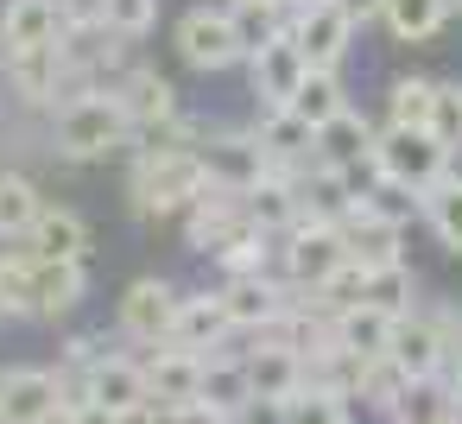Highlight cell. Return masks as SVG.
Listing matches in <instances>:
<instances>
[{
    "label": "cell",
    "mask_w": 462,
    "mask_h": 424,
    "mask_svg": "<svg viewBox=\"0 0 462 424\" xmlns=\"http://www.w3.org/2000/svg\"><path fill=\"white\" fill-rule=\"evenodd\" d=\"M443 411H456L443 373H437V380H405V392H399V405H393V424H430V418H443Z\"/></svg>",
    "instance_id": "d6a6232c"
},
{
    "label": "cell",
    "mask_w": 462,
    "mask_h": 424,
    "mask_svg": "<svg viewBox=\"0 0 462 424\" xmlns=\"http://www.w3.org/2000/svg\"><path fill=\"white\" fill-rule=\"evenodd\" d=\"M178 310H184V298L165 279H134L127 298H121V329L146 348H165L178 336Z\"/></svg>",
    "instance_id": "30bf717a"
},
{
    "label": "cell",
    "mask_w": 462,
    "mask_h": 424,
    "mask_svg": "<svg viewBox=\"0 0 462 424\" xmlns=\"http://www.w3.org/2000/svg\"><path fill=\"white\" fill-rule=\"evenodd\" d=\"M374 178L405 190L411 203H424L443 178H449V146L430 127H386L374 146Z\"/></svg>",
    "instance_id": "3957f363"
},
{
    "label": "cell",
    "mask_w": 462,
    "mask_h": 424,
    "mask_svg": "<svg viewBox=\"0 0 462 424\" xmlns=\"http://www.w3.org/2000/svg\"><path fill=\"white\" fill-rule=\"evenodd\" d=\"M0 64H7V45H0Z\"/></svg>",
    "instance_id": "681fc988"
},
{
    "label": "cell",
    "mask_w": 462,
    "mask_h": 424,
    "mask_svg": "<svg viewBox=\"0 0 462 424\" xmlns=\"http://www.w3.org/2000/svg\"><path fill=\"white\" fill-rule=\"evenodd\" d=\"M134 209L140 216H178L190 209L203 190H209V171H203V152L197 146H152L134 159Z\"/></svg>",
    "instance_id": "6da1fadb"
},
{
    "label": "cell",
    "mask_w": 462,
    "mask_h": 424,
    "mask_svg": "<svg viewBox=\"0 0 462 424\" xmlns=\"http://www.w3.org/2000/svg\"><path fill=\"white\" fill-rule=\"evenodd\" d=\"M203 171H209V184L216 190H235V197H247L260 178H273V159H266V146H260V134H203Z\"/></svg>",
    "instance_id": "52a82bcc"
},
{
    "label": "cell",
    "mask_w": 462,
    "mask_h": 424,
    "mask_svg": "<svg viewBox=\"0 0 462 424\" xmlns=\"http://www.w3.org/2000/svg\"><path fill=\"white\" fill-rule=\"evenodd\" d=\"M443 7H449V14H462V0H443Z\"/></svg>",
    "instance_id": "c3c4849f"
},
{
    "label": "cell",
    "mask_w": 462,
    "mask_h": 424,
    "mask_svg": "<svg viewBox=\"0 0 462 424\" xmlns=\"http://www.w3.org/2000/svg\"><path fill=\"white\" fill-rule=\"evenodd\" d=\"M39 216H45L39 184L20 178V171H0V241H26L39 228Z\"/></svg>",
    "instance_id": "484cf974"
},
{
    "label": "cell",
    "mask_w": 462,
    "mask_h": 424,
    "mask_svg": "<svg viewBox=\"0 0 462 424\" xmlns=\"http://www.w3.org/2000/svg\"><path fill=\"white\" fill-rule=\"evenodd\" d=\"M115 102L127 108V121H134V134H146V127H165V121H178V89L159 77V70H127L121 83H115Z\"/></svg>",
    "instance_id": "2e32d148"
},
{
    "label": "cell",
    "mask_w": 462,
    "mask_h": 424,
    "mask_svg": "<svg viewBox=\"0 0 462 424\" xmlns=\"http://www.w3.org/2000/svg\"><path fill=\"white\" fill-rule=\"evenodd\" d=\"M235 336V323H228V304H222V291H197V298H184V310H178V348H197V355H216L222 342Z\"/></svg>",
    "instance_id": "ffe728a7"
},
{
    "label": "cell",
    "mask_w": 462,
    "mask_h": 424,
    "mask_svg": "<svg viewBox=\"0 0 462 424\" xmlns=\"http://www.w3.org/2000/svg\"><path fill=\"white\" fill-rule=\"evenodd\" d=\"M260 146H266L273 171H304V165L323 159V152H317V127H310L298 108H266V121H260Z\"/></svg>",
    "instance_id": "5bb4252c"
},
{
    "label": "cell",
    "mask_w": 462,
    "mask_h": 424,
    "mask_svg": "<svg viewBox=\"0 0 462 424\" xmlns=\"http://www.w3.org/2000/svg\"><path fill=\"white\" fill-rule=\"evenodd\" d=\"M393 310H380V304H348V310H336V342L348 348V355H361V361H380L386 348H393Z\"/></svg>",
    "instance_id": "603a6c76"
},
{
    "label": "cell",
    "mask_w": 462,
    "mask_h": 424,
    "mask_svg": "<svg viewBox=\"0 0 462 424\" xmlns=\"http://www.w3.org/2000/svg\"><path fill=\"white\" fill-rule=\"evenodd\" d=\"M279 241H285V247H279L285 279H291L298 291H323V285L348 266V241H342L336 222H298V228L279 235Z\"/></svg>",
    "instance_id": "277c9868"
},
{
    "label": "cell",
    "mask_w": 462,
    "mask_h": 424,
    "mask_svg": "<svg viewBox=\"0 0 462 424\" xmlns=\"http://www.w3.org/2000/svg\"><path fill=\"white\" fill-rule=\"evenodd\" d=\"M121 424H171V405H159V399H146V405H134V411H121Z\"/></svg>",
    "instance_id": "7bdbcfd3"
},
{
    "label": "cell",
    "mask_w": 462,
    "mask_h": 424,
    "mask_svg": "<svg viewBox=\"0 0 462 424\" xmlns=\"http://www.w3.org/2000/svg\"><path fill=\"white\" fill-rule=\"evenodd\" d=\"M430 102H437V83L399 77L386 89V127H430Z\"/></svg>",
    "instance_id": "1f68e13d"
},
{
    "label": "cell",
    "mask_w": 462,
    "mask_h": 424,
    "mask_svg": "<svg viewBox=\"0 0 462 424\" xmlns=\"http://www.w3.org/2000/svg\"><path fill=\"white\" fill-rule=\"evenodd\" d=\"M247 77H254V96H260L266 108H291L298 89H304V77H310V58H304V45H298L291 32H279V39H266V45L247 58Z\"/></svg>",
    "instance_id": "9c48e42d"
},
{
    "label": "cell",
    "mask_w": 462,
    "mask_h": 424,
    "mask_svg": "<svg viewBox=\"0 0 462 424\" xmlns=\"http://www.w3.org/2000/svg\"><path fill=\"white\" fill-rule=\"evenodd\" d=\"M430 134L456 152L462 146V83H437V102H430Z\"/></svg>",
    "instance_id": "74e56055"
},
{
    "label": "cell",
    "mask_w": 462,
    "mask_h": 424,
    "mask_svg": "<svg viewBox=\"0 0 462 424\" xmlns=\"http://www.w3.org/2000/svg\"><path fill=\"white\" fill-rule=\"evenodd\" d=\"M386 32L399 39V45H424V39H437L443 32V20H449V7L443 0H386Z\"/></svg>",
    "instance_id": "4316f807"
},
{
    "label": "cell",
    "mask_w": 462,
    "mask_h": 424,
    "mask_svg": "<svg viewBox=\"0 0 462 424\" xmlns=\"http://www.w3.org/2000/svg\"><path fill=\"white\" fill-rule=\"evenodd\" d=\"M411 380H437L443 367H449V355H443V342H437V329H430V317L424 310H405L399 323H393V348H386Z\"/></svg>",
    "instance_id": "d6986e66"
},
{
    "label": "cell",
    "mask_w": 462,
    "mask_h": 424,
    "mask_svg": "<svg viewBox=\"0 0 462 424\" xmlns=\"http://www.w3.org/2000/svg\"><path fill=\"white\" fill-rule=\"evenodd\" d=\"M32 272H39V253L26 241L14 253H0V310L7 317H32Z\"/></svg>",
    "instance_id": "f1b7e54d"
},
{
    "label": "cell",
    "mask_w": 462,
    "mask_h": 424,
    "mask_svg": "<svg viewBox=\"0 0 462 424\" xmlns=\"http://www.w3.org/2000/svg\"><path fill=\"white\" fill-rule=\"evenodd\" d=\"M374 146H380V134H374L367 115H355V108H342L329 127H317V152H323V165H336V171H374Z\"/></svg>",
    "instance_id": "e0dca14e"
},
{
    "label": "cell",
    "mask_w": 462,
    "mask_h": 424,
    "mask_svg": "<svg viewBox=\"0 0 462 424\" xmlns=\"http://www.w3.org/2000/svg\"><path fill=\"white\" fill-rule=\"evenodd\" d=\"M0 317H7V310H0Z\"/></svg>",
    "instance_id": "f907efd6"
},
{
    "label": "cell",
    "mask_w": 462,
    "mask_h": 424,
    "mask_svg": "<svg viewBox=\"0 0 462 424\" xmlns=\"http://www.w3.org/2000/svg\"><path fill=\"white\" fill-rule=\"evenodd\" d=\"M342 14H355V20H380L386 14V0H336Z\"/></svg>",
    "instance_id": "ee69618b"
},
{
    "label": "cell",
    "mask_w": 462,
    "mask_h": 424,
    "mask_svg": "<svg viewBox=\"0 0 462 424\" xmlns=\"http://www.w3.org/2000/svg\"><path fill=\"white\" fill-rule=\"evenodd\" d=\"M430 424H462V411H443V418H430Z\"/></svg>",
    "instance_id": "7dc6e473"
},
{
    "label": "cell",
    "mask_w": 462,
    "mask_h": 424,
    "mask_svg": "<svg viewBox=\"0 0 462 424\" xmlns=\"http://www.w3.org/2000/svg\"><path fill=\"white\" fill-rule=\"evenodd\" d=\"M171 424H235V411H222V405H209V399H190V405L171 411Z\"/></svg>",
    "instance_id": "ab89813d"
},
{
    "label": "cell",
    "mask_w": 462,
    "mask_h": 424,
    "mask_svg": "<svg viewBox=\"0 0 462 424\" xmlns=\"http://www.w3.org/2000/svg\"><path fill=\"white\" fill-rule=\"evenodd\" d=\"M241 361H247L254 399H291L298 386H310V361H304V348H291V342H254Z\"/></svg>",
    "instance_id": "8fae6325"
},
{
    "label": "cell",
    "mask_w": 462,
    "mask_h": 424,
    "mask_svg": "<svg viewBox=\"0 0 462 424\" xmlns=\"http://www.w3.org/2000/svg\"><path fill=\"white\" fill-rule=\"evenodd\" d=\"M203 399L209 405H222V411H241L247 399H254V386H247V361L241 355H203Z\"/></svg>",
    "instance_id": "83f0119b"
},
{
    "label": "cell",
    "mask_w": 462,
    "mask_h": 424,
    "mask_svg": "<svg viewBox=\"0 0 462 424\" xmlns=\"http://www.w3.org/2000/svg\"><path fill=\"white\" fill-rule=\"evenodd\" d=\"M83 291H89L83 260H39V272H32V317H64V310L83 304Z\"/></svg>",
    "instance_id": "7402d4cb"
},
{
    "label": "cell",
    "mask_w": 462,
    "mask_h": 424,
    "mask_svg": "<svg viewBox=\"0 0 462 424\" xmlns=\"http://www.w3.org/2000/svg\"><path fill=\"white\" fill-rule=\"evenodd\" d=\"M418 209H424L430 235H437V241H443L449 253H462V178L449 171V178H443V184H437V190H430V197L418 203Z\"/></svg>",
    "instance_id": "f546056e"
},
{
    "label": "cell",
    "mask_w": 462,
    "mask_h": 424,
    "mask_svg": "<svg viewBox=\"0 0 462 424\" xmlns=\"http://www.w3.org/2000/svg\"><path fill=\"white\" fill-rule=\"evenodd\" d=\"M235 424H285V399H247L235 411Z\"/></svg>",
    "instance_id": "60d3db41"
},
{
    "label": "cell",
    "mask_w": 462,
    "mask_h": 424,
    "mask_svg": "<svg viewBox=\"0 0 462 424\" xmlns=\"http://www.w3.org/2000/svg\"><path fill=\"white\" fill-rule=\"evenodd\" d=\"M273 7H279V14H298V7H304V0H273Z\"/></svg>",
    "instance_id": "bcb514c9"
},
{
    "label": "cell",
    "mask_w": 462,
    "mask_h": 424,
    "mask_svg": "<svg viewBox=\"0 0 462 424\" xmlns=\"http://www.w3.org/2000/svg\"><path fill=\"white\" fill-rule=\"evenodd\" d=\"M102 26L115 39H146L159 26V0H102Z\"/></svg>",
    "instance_id": "d590c367"
},
{
    "label": "cell",
    "mask_w": 462,
    "mask_h": 424,
    "mask_svg": "<svg viewBox=\"0 0 462 424\" xmlns=\"http://www.w3.org/2000/svg\"><path fill=\"white\" fill-rule=\"evenodd\" d=\"M64 0H7L0 14V45L14 51H45V45H64Z\"/></svg>",
    "instance_id": "7c38bea8"
},
{
    "label": "cell",
    "mask_w": 462,
    "mask_h": 424,
    "mask_svg": "<svg viewBox=\"0 0 462 424\" xmlns=\"http://www.w3.org/2000/svg\"><path fill=\"white\" fill-rule=\"evenodd\" d=\"M7 83L20 89V102H51V96L70 83L64 45H45V51H14V58H7Z\"/></svg>",
    "instance_id": "44dd1931"
},
{
    "label": "cell",
    "mask_w": 462,
    "mask_h": 424,
    "mask_svg": "<svg viewBox=\"0 0 462 424\" xmlns=\"http://www.w3.org/2000/svg\"><path fill=\"white\" fill-rule=\"evenodd\" d=\"M399 228L405 222H393V216H380V209H367V203H355L348 209V222H342V241H348V260L355 266H393L399 260Z\"/></svg>",
    "instance_id": "ac0fdd59"
},
{
    "label": "cell",
    "mask_w": 462,
    "mask_h": 424,
    "mask_svg": "<svg viewBox=\"0 0 462 424\" xmlns=\"http://www.w3.org/2000/svg\"><path fill=\"white\" fill-rule=\"evenodd\" d=\"M178 58L209 77V70L241 64V58H247V39H241V26H235L228 7H190V14L178 20Z\"/></svg>",
    "instance_id": "5b68a950"
},
{
    "label": "cell",
    "mask_w": 462,
    "mask_h": 424,
    "mask_svg": "<svg viewBox=\"0 0 462 424\" xmlns=\"http://www.w3.org/2000/svg\"><path fill=\"white\" fill-rule=\"evenodd\" d=\"M146 386H152V399L159 405H190V399H203V355L197 348H178V342H165V348H152L146 355Z\"/></svg>",
    "instance_id": "4fadbf2b"
},
{
    "label": "cell",
    "mask_w": 462,
    "mask_h": 424,
    "mask_svg": "<svg viewBox=\"0 0 462 424\" xmlns=\"http://www.w3.org/2000/svg\"><path fill=\"white\" fill-rule=\"evenodd\" d=\"M58 152L64 159H77V165H89V159H108L115 146H127L134 140V121H127V108L115 102V89H77L64 108H58Z\"/></svg>",
    "instance_id": "7a4b0ae2"
},
{
    "label": "cell",
    "mask_w": 462,
    "mask_h": 424,
    "mask_svg": "<svg viewBox=\"0 0 462 424\" xmlns=\"http://www.w3.org/2000/svg\"><path fill=\"white\" fill-rule=\"evenodd\" d=\"M83 399H96V405H108V411H134V405H146V399H152V386H146V361L102 355V361L83 373Z\"/></svg>",
    "instance_id": "9a60e30c"
},
{
    "label": "cell",
    "mask_w": 462,
    "mask_h": 424,
    "mask_svg": "<svg viewBox=\"0 0 462 424\" xmlns=\"http://www.w3.org/2000/svg\"><path fill=\"white\" fill-rule=\"evenodd\" d=\"M58 424H121V411H108V405L83 399V405H64V418H58Z\"/></svg>",
    "instance_id": "b9f144b4"
},
{
    "label": "cell",
    "mask_w": 462,
    "mask_h": 424,
    "mask_svg": "<svg viewBox=\"0 0 462 424\" xmlns=\"http://www.w3.org/2000/svg\"><path fill=\"white\" fill-rule=\"evenodd\" d=\"M449 405H456V411H462V361H456V367H449Z\"/></svg>",
    "instance_id": "f6af8a7d"
},
{
    "label": "cell",
    "mask_w": 462,
    "mask_h": 424,
    "mask_svg": "<svg viewBox=\"0 0 462 424\" xmlns=\"http://www.w3.org/2000/svg\"><path fill=\"white\" fill-rule=\"evenodd\" d=\"M247 216L266 228V235H291L298 222H304V203H298V184L285 178V171H273V178H260L254 190H247Z\"/></svg>",
    "instance_id": "cb8c5ba5"
},
{
    "label": "cell",
    "mask_w": 462,
    "mask_h": 424,
    "mask_svg": "<svg viewBox=\"0 0 462 424\" xmlns=\"http://www.w3.org/2000/svg\"><path fill=\"white\" fill-rule=\"evenodd\" d=\"M424 317H430V329H437V342H443V355H449V367H456V361H462V310H456V304H430Z\"/></svg>",
    "instance_id": "f35d334b"
},
{
    "label": "cell",
    "mask_w": 462,
    "mask_h": 424,
    "mask_svg": "<svg viewBox=\"0 0 462 424\" xmlns=\"http://www.w3.org/2000/svg\"><path fill=\"white\" fill-rule=\"evenodd\" d=\"M367 304H380V310H393V317L411 310V272H405V260L367 272Z\"/></svg>",
    "instance_id": "8d00e7d4"
},
{
    "label": "cell",
    "mask_w": 462,
    "mask_h": 424,
    "mask_svg": "<svg viewBox=\"0 0 462 424\" xmlns=\"http://www.w3.org/2000/svg\"><path fill=\"white\" fill-rule=\"evenodd\" d=\"M285 424H348V392L310 380V386H298L285 399Z\"/></svg>",
    "instance_id": "4dcf8cb0"
},
{
    "label": "cell",
    "mask_w": 462,
    "mask_h": 424,
    "mask_svg": "<svg viewBox=\"0 0 462 424\" xmlns=\"http://www.w3.org/2000/svg\"><path fill=\"white\" fill-rule=\"evenodd\" d=\"M26 247H32L39 260H83V253H89V228H83L77 209H51V203H45V216H39V228L26 235Z\"/></svg>",
    "instance_id": "d4e9b609"
},
{
    "label": "cell",
    "mask_w": 462,
    "mask_h": 424,
    "mask_svg": "<svg viewBox=\"0 0 462 424\" xmlns=\"http://www.w3.org/2000/svg\"><path fill=\"white\" fill-rule=\"evenodd\" d=\"M235 26H241V39H247V58L266 45V39H279V32H291V14H279L273 0H235Z\"/></svg>",
    "instance_id": "e575fe53"
},
{
    "label": "cell",
    "mask_w": 462,
    "mask_h": 424,
    "mask_svg": "<svg viewBox=\"0 0 462 424\" xmlns=\"http://www.w3.org/2000/svg\"><path fill=\"white\" fill-rule=\"evenodd\" d=\"M355 14H342L336 0H304V7L291 14V39L304 45V58H310V70H336L342 58H348V45H355Z\"/></svg>",
    "instance_id": "ba28073f"
},
{
    "label": "cell",
    "mask_w": 462,
    "mask_h": 424,
    "mask_svg": "<svg viewBox=\"0 0 462 424\" xmlns=\"http://www.w3.org/2000/svg\"><path fill=\"white\" fill-rule=\"evenodd\" d=\"M310 127H329L342 108H348V96H342V83H336V70H310L304 77V89H298V102H291Z\"/></svg>",
    "instance_id": "836d02e7"
},
{
    "label": "cell",
    "mask_w": 462,
    "mask_h": 424,
    "mask_svg": "<svg viewBox=\"0 0 462 424\" xmlns=\"http://www.w3.org/2000/svg\"><path fill=\"white\" fill-rule=\"evenodd\" d=\"M58 418H64V373L51 367L0 373V424H58Z\"/></svg>",
    "instance_id": "8992f818"
}]
</instances>
